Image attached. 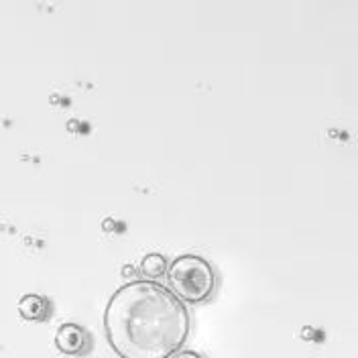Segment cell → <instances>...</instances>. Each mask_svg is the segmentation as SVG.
<instances>
[{"mask_svg":"<svg viewBox=\"0 0 358 358\" xmlns=\"http://www.w3.org/2000/svg\"><path fill=\"white\" fill-rule=\"evenodd\" d=\"M104 330L120 358H171L189 336L192 315L167 285L136 279L110 295Z\"/></svg>","mask_w":358,"mask_h":358,"instance_id":"obj_1","label":"cell"},{"mask_svg":"<svg viewBox=\"0 0 358 358\" xmlns=\"http://www.w3.org/2000/svg\"><path fill=\"white\" fill-rule=\"evenodd\" d=\"M169 289L178 295L183 303H206L218 287L216 268L208 259L200 255H179L167 268Z\"/></svg>","mask_w":358,"mask_h":358,"instance_id":"obj_2","label":"cell"},{"mask_svg":"<svg viewBox=\"0 0 358 358\" xmlns=\"http://www.w3.org/2000/svg\"><path fill=\"white\" fill-rule=\"evenodd\" d=\"M55 346L69 357H82L90 350V334L80 324L67 322L55 332Z\"/></svg>","mask_w":358,"mask_h":358,"instance_id":"obj_3","label":"cell"},{"mask_svg":"<svg viewBox=\"0 0 358 358\" xmlns=\"http://www.w3.org/2000/svg\"><path fill=\"white\" fill-rule=\"evenodd\" d=\"M19 313L24 320H33V322H41L47 320L51 313V303L49 299L39 295V293H27L22 295L19 301Z\"/></svg>","mask_w":358,"mask_h":358,"instance_id":"obj_4","label":"cell"},{"mask_svg":"<svg viewBox=\"0 0 358 358\" xmlns=\"http://www.w3.org/2000/svg\"><path fill=\"white\" fill-rule=\"evenodd\" d=\"M167 268H169V261H167V257L161 255V252H149V255H145L143 261H141V271H143L145 277H149V281H153L157 277L167 275Z\"/></svg>","mask_w":358,"mask_h":358,"instance_id":"obj_5","label":"cell"},{"mask_svg":"<svg viewBox=\"0 0 358 358\" xmlns=\"http://www.w3.org/2000/svg\"><path fill=\"white\" fill-rule=\"evenodd\" d=\"M171 358H206V357L200 355V352H196V350H179V352H176Z\"/></svg>","mask_w":358,"mask_h":358,"instance_id":"obj_6","label":"cell"},{"mask_svg":"<svg viewBox=\"0 0 358 358\" xmlns=\"http://www.w3.org/2000/svg\"><path fill=\"white\" fill-rule=\"evenodd\" d=\"M122 273H124L127 277H129V275H136V268H134L133 265H124V267H122Z\"/></svg>","mask_w":358,"mask_h":358,"instance_id":"obj_7","label":"cell"}]
</instances>
